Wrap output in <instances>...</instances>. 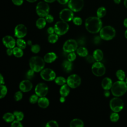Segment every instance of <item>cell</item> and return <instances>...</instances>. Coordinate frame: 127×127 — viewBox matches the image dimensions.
Masks as SVG:
<instances>
[{
  "label": "cell",
  "mask_w": 127,
  "mask_h": 127,
  "mask_svg": "<svg viewBox=\"0 0 127 127\" xmlns=\"http://www.w3.org/2000/svg\"><path fill=\"white\" fill-rule=\"evenodd\" d=\"M86 30L91 33H97L102 27V22L98 17L91 16L87 18L85 22Z\"/></svg>",
  "instance_id": "cell-1"
},
{
  "label": "cell",
  "mask_w": 127,
  "mask_h": 127,
  "mask_svg": "<svg viewBox=\"0 0 127 127\" xmlns=\"http://www.w3.org/2000/svg\"><path fill=\"white\" fill-rule=\"evenodd\" d=\"M112 94L115 97L123 96L127 91V84L124 80L116 81L113 83L111 88Z\"/></svg>",
  "instance_id": "cell-2"
},
{
  "label": "cell",
  "mask_w": 127,
  "mask_h": 127,
  "mask_svg": "<svg viewBox=\"0 0 127 127\" xmlns=\"http://www.w3.org/2000/svg\"><path fill=\"white\" fill-rule=\"evenodd\" d=\"M45 61L39 56H34L29 60V66L35 72H38L43 69L45 66Z\"/></svg>",
  "instance_id": "cell-3"
},
{
  "label": "cell",
  "mask_w": 127,
  "mask_h": 127,
  "mask_svg": "<svg viewBox=\"0 0 127 127\" xmlns=\"http://www.w3.org/2000/svg\"><path fill=\"white\" fill-rule=\"evenodd\" d=\"M116 35V30L111 26H106L100 31V37L103 40L109 41L113 39Z\"/></svg>",
  "instance_id": "cell-4"
},
{
  "label": "cell",
  "mask_w": 127,
  "mask_h": 127,
  "mask_svg": "<svg viewBox=\"0 0 127 127\" xmlns=\"http://www.w3.org/2000/svg\"><path fill=\"white\" fill-rule=\"evenodd\" d=\"M124 106V103L123 101L118 98V97L112 98L110 101V107L113 112L118 113L121 111Z\"/></svg>",
  "instance_id": "cell-5"
},
{
  "label": "cell",
  "mask_w": 127,
  "mask_h": 127,
  "mask_svg": "<svg viewBox=\"0 0 127 127\" xmlns=\"http://www.w3.org/2000/svg\"><path fill=\"white\" fill-rule=\"evenodd\" d=\"M55 32L58 35L65 34L69 29V25L67 23L64 21H59L56 22L54 26Z\"/></svg>",
  "instance_id": "cell-6"
},
{
  "label": "cell",
  "mask_w": 127,
  "mask_h": 127,
  "mask_svg": "<svg viewBox=\"0 0 127 127\" xmlns=\"http://www.w3.org/2000/svg\"><path fill=\"white\" fill-rule=\"evenodd\" d=\"M36 11L39 16L45 17L49 14L50 7L47 2L40 1L37 4Z\"/></svg>",
  "instance_id": "cell-7"
},
{
  "label": "cell",
  "mask_w": 127,
  "mask_h": 127,
  "mask_svg": "<svg viewBox=\"0 0 127 127\" xmlns=\"http://www.w3.org/2000/svg\"><path fill=\"white\" fill-rule=\"evenodd\" d=\"M92 72L96 76H102L106 72V68L104 65L100 62L94 63L91 67Z\"/></svg>",
  "instance_id": "cell-8"
},
{
  "label": "cell",
  "mask_w": 127,
  "mask_h": 127,
  "mask_svg": "<svg viewBox=\"0 0 127 127\" xmlns=\"http://www.w3.org/2000/svg\"><path fill=\"white\" fill-rule=\"evenodd\" d=\"M81 82L80 77L76 74L69 75L66 79L67 84L71 88H75L79 86Z\"/></svg>",
  "instance_id": "cell-9"
},
{
  "label": "cell",
  "mask_w": 127,
  "mask_h": 127,
  "mask_svg": "<svg viewBox=\"0 0 127 127\" xmlns=\"http://www.w3.org/2000/svg\"><path fill=\"white\" fill-rule=\"evenodd\" d=\"M78 44L77 42L72 39L66 40L63 45V50L66 53H71L77 50Z\"/></svg>",
  "instance_id": "cell-10"
},
{
  "label": "cell",
  "mask_w": 127,
  "mask_h": 127,
  "mask_svg": "<svg viewBox=\"0 0 127 127\" xmlns=\"http://www.w3.org/2000/svg\"><path fill=\"white\" fill-rule=\"evenodd\" d=\"M41 78L44 80L50 81L54 80L56 78V73L55 71L49 68L42 69L40 72Z\"/></svg>",
  "instance_id": "cell-11"
},
{
  "label": "cell",
  "mask_w": 127,
  "mask_h": 127,
  "mask_svg": "<svg viewBox=\"0 0 127 127\" xmlns=\"http://www.w3.org/2000/svg\"><path fill=\"white\" fill-rule=\"evenodd\" d=\"M83 5V0H69L68 2V7L74 12L80 11Z\"/></svg>",
  "instance_id": "cell-12"
},
{
  "label": "cell",
  "mask_w": 127,
  "mask_h": 127,
  "mask_svg": "<svg viewBox=\"0 0 127 127\" xmlns=\"http://www.w3.org/2000/svg\"><path fill=\"white\" fill-rule=\"evenodd\" d=\"M73 11L70 8H64L62 9L59 14L60 19L64 21L68 22L73 18Z\"/></svg>",
  "instance_id": "cell-13"
},
{
  "label": "cell",
  "mask_w": 127,
  "mask_h": 127,
  "mask_svg": "<svg viewBox=\"0 0 127 127\" xmlns=\"http://www.w3.org/2000/svg\"><path fill=\"white\" fill-rule=\"evenodd\" d=\"M35 92L38 96L44 97L48 92V86L44 83H39L35 87Z\"/></svg>",
  "instance_id": "cell-14"
},
{
  "label": "cell",
  "mask_w": 127,
  "mask_h": 127,
  "mask_svg": "<svg viewBox=\"0 0 127 127\" xmlns=\"http://www.w3.org/2000/svg\"><path fill=\"white\" fill-rule=\"evenodd\" d=\"M27 30L26 26L22 24H19L16 26L14 29V35L18 38L24 37L27 34Z\"/></svg>",
  "instance_id": "cell-15"
},
{
  "label": "cell",
  "mask_w": 127,
  "mask_h": 127,
  "mask_svg": "<svg viewBox=\"0 0 127 127\" xmlns=\"http://www.w3.org/2000/svg\"><path fill=\"white\" fill-rule=\"evenodd\" d=\"M3 44L7 48H12L15 47L16 42L15 39L9 35H7L3 37L2 39Z\"/></svg>",
  "instance_id": "cell-16"
},
{
  "label": "cell",
  "mask_w": 127,
  "mask_h": 127,
  "mask_svg": "<svg viewBox=\"0 0 127 127\" xmlns=\"http://www.w3.org/2000/svg\"><path fill=\"white\" fill-rule=\"evenodd\" d=\"M19 89L20 90L23 92H27L30 91L32 87H33V85L32 82L27 79V80H22L19 84Z\"/></svg>",
  "instance_id": "cell-17"
},
{
  "label": "cell",
  "mask_w": 127,
  "mask_h": 127,
  "mask_svg": "<svg viewBox=\"0 0 127 127\" xmlns=\"http://www.w3.org/2000/svg\"><path fill=\"white\" fill-rule=\"evenodd\" d=\"M113 85L112 80L109 77H105L102 81L101 85L104 90H109Z\"/></svg>",
  "instance_id": "cell-18"
},
{
  "label": "cell",
  "mask_w": 127,
  "mask_h": 127,
  "mask_svg": "<svg viewBox=\"0 0 127 127\" xmlns=\"http://www.w3.org/2000/svg\"><path fill=\"white\" fill-rule=\"evenodd\" d=\"M57 59V55L54 52H49L47 53L44 57V60L46 63H51L54 62Z\"/></svg>",
  "instance_id": "cell-19"
},
{
  "label": "cell",
  "mask_w": 127,
  "mask_h": 127,
  "mask_svg": "<svg viewBox=\"0 0 127 127\" xmlns=\"http://www.w3.org/2000/svg\"><path fill=\"white\" fill-rule=\"evenodd\" d=\"M38 104L40 108L45 109L49 106V101L47 98L45 97V96L40 97V98L38 99Z\"/></svg>",
  "instance_id": "cell-20"
},
{
  "label": "cell",
  "mask_w": 127,
  "mask_h": 127,
  "mask_svg": "<svg viewBox=\"0 0 127 127\" xmlns=\"http://www.w3.org/2000/svg\"><path fill=\"white\" fill-rule=\"evenodd\" d=\"M69 86L67 84H64L63 85L60 89V93L61 96L66 97L68 95L69 92H70V89Z\"/></svg>",
  "instance_id": "cell-21"
},
{
  "label": "cell",
  "mask_w": 127,
  "mask_h": 127,
  "mask_svg": "<svg viewBox=\"0 0 127 127\" xmlns=\"http://www.w3.org/2000/svg\"><path fill=\"white\" fill-rule=\"evenodd\" d=\"M93 56L96 62H100L103 58V53L100 49H96L94 51Z\"/></svg>",
  "instance_id": "cell-22"
},
{
  "label": "cell",
  "mask_w": 127,
  "mask_h": 127,
  "mask_svg": "<svg viewBox=\"0 0 127 127\" xmlns=\"http://www.w3.org/2000/svg\"><path fill=\"white\" fill-rule=\"evenodd\" d=\"M69 125L70 127H83L84 123L79 119H74L70 122Z\"/></svg>",
  "instance_id": "cell-23"
},
{
  "label": "cell",
  "mask_w": 127,
  "mask_h": 127,
  "mask_svg": "<svg viewBox=\"0 0 127 127\" xmlns=\"http://www.w3.org/2000/svg\"><path fill=\"white\" fill-rule=\"evenodd\" d=\"M46 22L45 18H43V17H41L37 20L36 22V25L38 28L42 29L46 26Z\"/></svg>",
  "instance_id": "cell-24"
},
{
  "label": "cell",
  "mask_w": 127,
  "mask_h": 127,
  "mask_svg": "<svg viewBox=\"0 0 127 127\" xmlns=\"http://www.w3.org/2000/svg\"><path fill=\"white\" fill-rule=\"evenodd\" d=\"M62 66L64 71H65L67 72H69L72 69V64L71 62L67 60V61H64L63 63Z\"/></svg>",
  "instance_id": "cell-25"
},
{
  "label": "cell",
  "mask_w": 127,
  "mask_h": 127,
  "mask_svg": "<svg viewBox=\"0 0 127 127\" xmlns=\"http://www.w3.org/2000/svg\"><path fill=\"white\" fill-rule=\"evenodd\" d=\"M15 118V117L14 115L11 113H6L4 114L2 117V119H3V120L7 123L13 122Z\"/></svg>",
  "instance_id": "cell-26"
},
{
  "label": "cell",
  "mask_w": 127,
  "mask_h": 127,
  "mask_svg": "<svg viewBox=\"0 0 127 127\" xmlns=\"http://www.w3.org/2000/svg\"><path fill=\"white\" fill-rule=\"evenodd\" d=\"M77 54L80 57H85L88 55V50L87 49L83 47H80L77 49L76 51Z\"/></svg>",
  "instance_id": "cell-27"
},
{
  "label": "cell",
  "mask_w": 127,
  "mask_h": 127,
  "mask_svg": "<svg viewBox=\"0 0 127 127\" xmlns=\"http://www.w3.org/2000/svg\"><path fill=\"white\" fill-rule=\"evenodd\" d=\"M13 54L17 58H20L22 57L23 52L22 49L19 48L18 47H16L13 48Z\"/></svg>",
  "instance_id": "cell-28"
},
{
  "label": "cell",
  "mask_w": 127,
  "mask_h": 127,
  "mask_svg": "<svg viewBox=\"0 0 127 127\" xmlns=\"http://www.w3.org/2000/svg\"><path fill=\"white\" fill-rule=\"evenodd\" d=\"M106 14V9L104 7H100L97 10V15L99 18L103 17Z\"/></svg>",
  "instance_id": "cell-29"
},
{
  "label": "cell",
  "mask_w": 127,
  "mask_h": 127,
  "mask_svg": "<svg viewBox=\"0 0 127 127\" xmlns=\"http://www.w3.org/2000/svg\"><path fill=\"white\" fill-rule=\"evenodd\" d=\"M116 75L118 79L120 80H124L126 77V74L124 70L119 69L116 71Z\"/></svg>",
  "instance_id": "cell-30"
},
{
  "label": "cell",
  "mask_w": 127,
  "mask_h": 127,
  "mask_svg": "<svg viewBox=\"0 0 127 127\" xmlns=\"http://www.w3.org/2000/svg\"><path fill=\"white\" fill-rule=\"evenodd\" d=\"M59 37H58V35L56 34H50V35L48 36V41L52 44H54L55 43H56L58 40Z\"/></svg>",
  "instance_id": "cell-31"
},
{
  "label": "cell",
  "mask_w": 127,
  "mask_h": 127,
  "mask_svg": "<svg viewBox=\"0 0 127 127\" xmlns=\"http://www.w3.org/2000/svg\"><path fill=\"white\" fill-rule=\"evenodd\" d=\"M16 45L17 47L23 49H24L26 47V42L22 38H18L16 40Z\"/></svg>",
  "instance_id": "cell-32"
},
{
  "label": "cell",
  "mask_w": 127,
  "mask_h": 127,
  "mask_svg": "<svg viewBox=\"0 0 127 127\" xmlns=\"http://www.w3.org/2000/svg\"><path fill=\"white\" fill-rule=\"evenodd\" d=\"M55 81L57 84L62 86L66 82V80L63 76H58L55 79Z\"/></svg>",
  "instance_id": "cell-33"
},
{
  "label": "cell",
  "mask_w": 127,
  "mask_h": 127,
  "mask_svg": "<svg viewBox=\"0 0 127 127\" xmlns=\"http://www.w3.org/2000/svg\"><path fill=\"white\" fill-rule=\"evenodd\" d=\"M13 114L14 115L16 120L18 121H21L24 118V114L22 112L15 111L13 112Z\"/></svg>",
  "instance_id": "cell-34"
},
{
  "label": "cell",
  "mask_w": 127,
  "mask_h": 127,
  "mask_svg": "<svg viewBox=\"0 0 127 127\" xmlns=\"http://www.w3.org/2000/svg\"><path fill=\"white\" fill-rule=\"evenodd\" d=\"M119 118L120 117L117 112H114L111 114L110 116V119L112 122H117L119 120Z\"/></svg>",
  "instance_id": "cell-35"
},
{
  "label": "cell",
  "mask_w": 127,
  "mask_h": 127,
  "mask_svg": "<svg viewBox=\"0 0 127 127\" xmlns=\"http://www.w3.org/2000/svg\"><path fill=\"white\" fill-rule=\"evenodd\" d=\"M0 98L1 99L3 98L6 94L7 92V89L6 87L4 84H1L0 86Z\"/></svg>",
  "instance_id": "cell-36"
},
{
  "label": "cell",
  "mask_w": 127,
  "mask_h": 127,
  "mask_svg": "<svg viewBox=\"0 0 127 127\" xmlns=\"http://www.w3.org/2000/svg\"><path fill=\"white\" fill-rule=\"evenodd\" d=\"M31 51L32 52L35 54H37L40 51V46L38 44H35L31 45Z\"/></svg>",
  "instance_id": "cell-37"
},
{
  "label": "cell",
  "mask_w": 127,
  "mask_h": 127,
  "mask_svg": "<svg viewBox=\"0 0 127 127\" xmlns=\"http://www.w3.org/2000/svg\"><path fill=\"white\" fill-rule=\"evenodd\" d=\"M38 96L36 94H33L29 98V102L31 104H35L36 102H38Z\"/></svg>",
  "instance_id": "cell-38"
},
{
  "label": "cell",
  "mask_w": 127,
  "mask_h": 127,
  "mask_svg": "<svg viewBox=\"0 0 127 127\" xmlns=\"http://www.w3.org/2000/svg\"><path fill=\"white\" fill-rule=\"evenodd\" d=\"M46 127H59L58 123L56 121H50L47 123L46 125Z\"/></svg>",
  "instance_id": "cell-39"
},
{
  "label": "cell",
  "mask_w": 127,
  "mask_h": 127,
  "mask_svg": "<svg viewBox=\"0 0 127 127\" xmlns=\"http://www.w3.org/2000/svg\"><path fill=\"white\" fill-rule=\"evenodd\" d=\"M22 97H23L22 93L21 92V91H17L15 93L14 96V99L16 101H18L21 100L22 99Z\"/></svg>",
  "instance_id": "cell-40"
},
{
  "label": "cell",
  "mask_w": 127,
  "mask_h": 127,
  "mask_svg": "<svg viewBox=\"0 0 127 127\" xmlns=\"http://www.w3.org/2000/svg\"><path fill=\"white\" fill-rule=\"evenodd\" d=\"M72 21L73 23L76 25H80L82 23V20L79 17H73L72 19Z\"/></svg>",
  "instance_id": "cell-41"
},
{
  "label": "cell",
  "mask_w": 127,
  "mask_h": 127,
  "mask_svg": "<svg viewBox=\"0 0 127 127\" xmlns=\"http://www.w3.org/2000/svg\"><path fill=\"white\" fill-rule=\"evenodd\" d=\"M76 56L74 52L69 53L67 56V60L70 62H73L76 59Z\"/></svg>",
  "instance_id": "cell-42"
},
{
  "label": "cell",
  "mask_w": 127,
  "mask_h": 127,
  "mask_svg": "<svg viewBox=\"0 0 127 127\" xmlns=\"http://www.w3.org/2000/svg\"><path fill=\"white\" fill-rule=\"evenodd\" d=\"M11 127H22L23 125L20 123V121L16 120L13 121L12 123L11 124Z\"/></svg>",
  "instance_id": "cell-43"
},
{
  "label": "cell",
  "mask_w": 127,
  "mask_h": 127,
  "mask_svg": "<svg viewBox=\"0 0 127 127\" xmlns=\"http://www.w3.org/2000/svg\"><path fill=\"white\" fill-rule=\"evenodd\" d=\"M34 72H35V71H34L33 69H32L30 68V69H29V70L27 71V72L26 75H27V78H29V79H30V78H32V77H33V76H34Z\"/></svg>",
  "instance_id": "cell-44"
},
{
  "label": "cell",
  "mask_w": 127,
  "mask_h": 127,
  "mask_svg": "<svg viewBox=\"0 0 127 127\" xmlns=\"http://www.w3.org/2000/svg\"><path fill=\"white\" fill-rule=\"evenodd\" d=\"M45 19L47 22L52 23L54 21V17L52 15L48 14L47 16H45Z\"/></svg>",
  "instance_id": "cell-45"
},
{
  "label": "cell",
  "mask_w": 127,
  "mask_h": 127,
  "mask_svg": "<svg viewBox=\"0 0 127 127\" xmlns=\"http://www.w3.org/2000/svg\"><path fill=\"white\" fill-rule=\"evenodd\" d=\"M86 60L89 63H93L94 62V61H95L93 56H91V55H89V56H87L86 57Z\"/></svg>",
  "instance_id": "cell-46"
},
{
  "label": "cell",
  "mask_w": 127,
  "mask_h": 127,
  "mask_svg": "<svg viewBox=\"0 0 127 127\" xmlns=\"http://www.w3.org/2000/svg\"><path fill=\"white\" fill-rule=\"evenodd\" d=\"M12 2L16 5H20L22 4L23 0H12Z\"/></svg>",
  "instance_id": "cell-47"
},
{
  "label": "cell",
  "mask_w": 127,
  "mask_h": 127,
  "mask_svg": "<svg viewBox=\"0 0 127 127\" xmlns=\"http://www.w3.org/2000/svg\"><path fill=\"white\" fill-rule=\"evenodd\" d=\"M47 31L49 34H53L55 32V29H54V28H53L52 27H50L47 29Z\"/></svg>",
  "instance_id": "cell-48"
},
{
  "label": "cell",
  "mask_w": 127,
  "mask_h": 127,
  "mask_svg": "<svg viewBox=\"0 0 127 127\" xmlns=\"http://www.w3.org/2000/svg\"><path fill=\"white\" fill-rule=\"evenodd\" d=\"M6 54L8 56H11L13 54V49L12 48H7L6 50Z\"/></svg>",
  "instance_id": "cell-49"
},
{
  "label": "cell",
  "mask_w": 127,
  "mask_h": 127,
  "mask_svg": "<svg viewBox=\"0 0 127 127\" xmlns=\"http://www.w3.org/2000/svg\"><path fill=\"white\" fill-rule=\"evenodd\" d=\"M57 0L60 3L62 4H66V3L68 2L69 0Z\"/></svg>",
  "instance_id": "cell-50"
},
{
  "label": "cell",
  "mask_w": 127,
  "mask_h": 127,
  "mask_svg": "<svg viewBox=\"0 0 127 127\" xmlns=\"http://www.w3.org/2000/svg\"><path fill=\"white\" fill-rule=\"evenodd\" d=\"M104 94L106 97H108L110 95V92L109 91V90H105V91L104 92Z\"/></svg>",
  "instance_id": "cell-51"
},
{
  "label": "cell",
  "mask_w": 127,
  "mask_h": 127,
  "mask_svg": "<svg viewBox=\"0 0 127 127\" xmlns=\"http://www.w3.org/2000/svg\"><path fill=\"white\" fill-rule=\"evenodd\" d=\"M100 38H101L100 37H98V36L95 37V38H94V42L95 43H96V44L100 42Z\"/></svg>",
  "instance_id": "cell-52"
},
{
  "label": "cell",
  "mask_w": 127,
  "mask_h": 127,
  "mask_svg": "<svg viewBox=\"0 0 127 127\" xmlns=\"http://www.w3.org/2000/svg\"><path fill=\"white\" fill-rule=\"evenodd\" d=\"M4 83V78L2 76V75H1V74H0V85L1 84H3Z\"/></svg>",
  "instance_id": "cell-53"
},
{
  "label": "cell",
  "mask_w": 127,
  "mask_h": 127,
  "mask_svg": "<svg viewBox=\"0 0 127 127\" xmlns=\"http://www.w3.org/2000/svg\"><path fill=\"white\" fill-rule=\"evenodd\" d=\"M60 102H62V103L64 102L65 101V97L61 96V97L60 98Z\"/></svg>",
  "instance_id": "cell-54"
},
{
  "label": "cell",
  "mask_w": 127,
  "mask_h": 127,
  "mask_svg": "<svg viewBox=\"0 0 127 127\" xmlns=\"http://www.w3.org/2000/svg\"><path fill=\"white\" fill-rule=\"evenodd\" d=\"M123 24H124V26L126 27V28H127V18H126V19L124 20Z\"/></svg>",
  "instance_id": "cell-55"
},
{
  "label": "cell",
  "mask_w": 127,
  "mask_h": 127,
  "mask_svg": "<svg viewBox=\"0 0 127 127\" xmlns=\"http://www.w3.org/2000/svg\"><path fill=\"white\" fill-rule=\"evenodd\" d=\"M45 1L47 2H49V3H51V2H53L54 1H55L56 0H44Z\"/></svg>",
  "instance_id": "cell-56"
},
{
  "label": "cell",
  "mask_w": 127,
  "mask_h": 127,
  "mask_svg": "<svg viewBox=\"0 0 127 127\" xmlns=\"http://www.w3.org/2000/svg\"><path fill=\"white\" fill-rule=\"evenodd\" d=\"M115 3H117V4H119L121 2V0H114Z\"/></svg>",
  "instance_id": "cell-57"
},
{
  "label": "cell",
  "mask_w": 127,
  "mask_h": 127,
  "mask_svg": "<svg viewBox=\"0 0 127 127\" xmlns=\"http://www.w3.org/2000/svg\"><path fill=\"white\" fill-rule=\"evenodd\" d=\"M124 5L125 6V7L127 8V0H124Z\"/></svg>",
  "instance_id": "cell-58"
},
{
  "label": "cell",
  "mask_w": 127,
  "mask_h": 127,
  "mask_svg": "<svg viewBox=\"0 0 127 127\" xmlns=\"http://www.w3.org/2000/svg\"><path fill=\"white\" fill-rule=\"evenodd\" d=\"M27 1H28L29 2H35L37 0H26Z\"/></svg>",
  "instance_id": "cell-59"
},
{
  "label": "cell",
  "mask_w": 127,
  "mask_h": 127,
  "mask_svg": "<svg viewBox=\"0 0 127 127\" xmlns=\"http://www.w3.org/2000/svg\"><path fill=\"white\" fill-rule=\"evenodd\" d=\"M125 36L126 38L127 39V29L126 30L125 32Z\"/></svg>",
  "instance_id": "cell-60"
},
{
  "label": "cell",
  "mask_w": 127,
  "mask_h": 127,
  "mask_svg": "<svg viewBox=\"0 0 127 127\" xmlns=\"http://www.w3.org/2000/svg\"><path fill=\"white\" fill-rule=\"evenodd\" d=\"M27 44H28L29 45H32V42H31L30 40H29V41H28V42H27Z\"/></svg>",
  "instance_id": "cell-61"
},
{
  "label": "cell",
  "mask_w": 127,
  "mask_h": 127,
  "mask_svg": "<svg viewBox=\"0 0 127 127\" xmlns=\"http://www.w3.org/2000/svg\"><path fill=\"white\" fill-rule=\"evenodd\" d=\"M126 83L127 84V77L126 79Z\"/></svg>",
  "instance_id": "cell-62"
}]
</instances>
